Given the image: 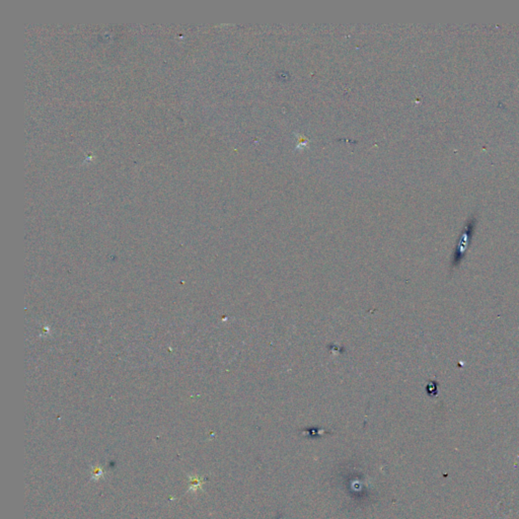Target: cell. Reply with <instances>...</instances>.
<instances>
[{
  "label": "cell",
  "mask_w": 519,
  "mask_h": 519,
  "mask_svg": "<svg viewBox=\"0 0 519 519\" xmlns=\"http://www.w3.org/2000/svg\"><path fill=\"white\" fill-rule=\"evenodd\" d=\"M474 223H475V222L471 221V223H468L465 226V228L463 229V231L461 234L459 241H457V243L455 245V249H454V251L452 253V256H451L450 273H452V272L457 267H460L461 264L463 262V260L465 259L466 253H467L468 248H469V244L472 243V239H473V234H474V226H475Z\"/></svg>",
  "instance_id": "1"
},
{
  "label": "cell",
  "mask_w": 519,
  "mask_h": 519,
  "mask_svg": "<svg viewBox=\"0 0 519 519\" xmlns=\"http://www.w3.org/2000/svg\"><path fill=\"white\" fill-rule=\"evenodd\" d=\"M102 475H103L102 468H101V467H98V466H95V467L93 468V478L94 480H97V479H100V478L102 477Z\"/></svg>",
  "instance_id": "2"
}]
</instances>
